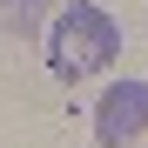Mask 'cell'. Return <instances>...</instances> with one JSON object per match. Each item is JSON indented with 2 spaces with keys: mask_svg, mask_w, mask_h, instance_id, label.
<instances>
[{
  "mask_svg": "<svg viewBox=\"0 0 148 148\" xmlns=\"http://www.w3.org/2000/svg\"><path fill=\"white\" fill-rule=\"evenodd\" d=\"M148 135V81H114L94 108V141L101 148H128Z\"/></svg>",
  "mask_w": 148,
  "mask_h": 148,
  "instance_id": "obj_2",
  "label": "cell"
},
{
  "mask_svg": "<svg viewBox=\"0 0 148 148\" xmlns=\"http://www.w3.org/2000/svg\"><path fill=\"white\" fill-rule=\"evenodd\" d=\"M34 7H40V0H7V14H14V20H27Z\"/></svg>",
  "mask_w": 148,
  "mask_h": 148,
  "instance_id": "obj_3",
  "label": "cell"
},
{
  "mask_svg": "<svg viewBox=\"0 0 148 148\" xmlns=\"http://www.w3.org/2000/svg\"><path fill=\"white\" fill-rule=\"evenodd\" d=\"M47 54H54V74H61V81L94 74V67H108V61L121 54V27H114L101 7L74 0V7L54 14V27H47Z\"/></svg>",
  "mask_w": 148,
  "mask_h": 148,
  "instance_id": "obj_1",
  "label": "cell"
}]
</instances>
